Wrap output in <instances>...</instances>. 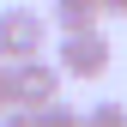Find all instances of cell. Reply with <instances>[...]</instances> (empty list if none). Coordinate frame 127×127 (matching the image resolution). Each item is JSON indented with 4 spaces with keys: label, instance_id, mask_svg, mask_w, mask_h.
I'll use <instances>...</instances> for the list:
<instances>
[{
    "label": "cell",
    "instance_id": "9c48e42d",
    "mask_svg": "<svg viewBox=\"0 0 127 127\" xmlns=\"http://www.w3.org/2000/svg\"><path fill=\"white\" fill-rule=\"evenodd\" d=\"M103 6V18H127V0H97Z\"/></svg>",
    "mask_w": 127,
    "mask_h": 127
},
{
    "label": "cell",
    "instance_id": "52a82bcc",
    "mask_svg": "<svg viewBox=\"0 0 127 127\" xmlns=\"http://www.w3.org/2000/svg\"><path fill=\"white\" fill-rule=\"evenodd\" d=\"M6 109H12V67L0 61V115H6Z\"/></svg>",
    "mask_w": 127,
    "mask_h": 127
},
{
    "label": "cell",
    "instance_id": "6da1fadb",
    "mask_svg": "<svg viewBox=\"0 0 127 127\" xmlns=\"http://www.w3.org/2000/svg\"><path fill=\"white\" fill-rule=\"evenodd\" d=\"M36 55H49V18L42 12H30V6H6L0 12V61H36Z\"/></svg>",
    "mask_w": 127,
    "mask_h": 127
},
{
    "label": "cell",
    "instance_id": "7a4b0ae2",
    "mask_svg": "<svg viewBox=\"0 0 127 127\" xmlns=\"http://www.w3.org/2000/svg\"><path fill=\"white\" fill-rule=\"evenodd\" d=\"M109 36L103 30H67L61 36V49H55V73L61 79H103L109 73Z\"/></svg>",
    "mask_w": 127,
    "mask_h": 127
},
{
    "label": "cell",
    "instance_id": "5b68a950",
    "mask_svg": "<svg viewBox=\"0 0 127 127\" xmlns=\"http://www.w3.org/2000/svg\"><path fill=\"white\" fill-rule=\"evenodd\" d=\"M30 121H36V127H79V109L73 103H42V109H30Z\"/></svg>",
    "mask_w": 127,
    "mask_h": 127
},
{
    "label": "cell",
    "instance_id": "ba28073f",
    "mask_svg": "<svg viewBox=\"0 0 127 127\" xmlns=\"http://www.w3.org/2000/svg\"><path fill=\"white\" fill-rule=\"evenodd\" d=\"M0 127H36V121H30V109H6V115H0Z\"/></svg>",
    "mask_w": 127,
    "mask_h": 127
},
{
    "label": "cell",
    "instance_id": "8992f818",
    "mask_svg": "<svg viewBox=\"0 0 127 127\" xmlns=\"http://www.w3.org/2000/svg\"><path fill=\"white\" fill-rule=\"evenodd\" d=\"M79 127H127V103H97V109H85Z\"/></svg>",
    "mask_w": 127,
    "mask_h": 127
},
{
    "label": "cell",
    "instance_id": "3957f363",
    "mask_svg": "<svg viewBox=\"0 0 127 127\" xmlns=\"http://www.w3.org/2000/svg\"><path fill=\"white\" fill-rule=\"evenodd\" d=\"M61 97V73H55V61H12V109H42V103H55Z\"/></svg>",
    "mask_w": 127,
    "mask_h": 127
},
{
    "label": "cell",
    "instance_id": "277c9868",
    "mask_svg": "<svg viewBox=\"0 0 127 127\" xmlns=\"http://www.w3.org/2000/svg\"><path fill=\"white\" fill-rule=\"evenodd\" d=\"M49 18L61 24V36H67V30H97L103 24V6H97V0H55Z\"/></svg>",
    "mask_w": 127,
    "mask_h": 127
}]
</instances>
